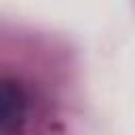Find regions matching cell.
<instances>
[{
    "instance_id": "1",
    "label": "cell",
    "mask_w": 135,
    "mask_h": 135,
    "mask_svg": "<svg viewBox=\"0 0 135 135\" xmlns=\"http://www.w3.org/2000/svg\"><path fill=\"white\" fill-rule=\"evenodd\" d=\"M27 99L19 82L0 80V131H13L25 120Z\"/></svg>"
}]
</instances>
